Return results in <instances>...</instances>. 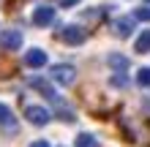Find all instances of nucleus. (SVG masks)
<instances>
[{
  "mask_svg": "<svg viewBox=\"0 0 150 147\" xmlns=\"http://www.w3.org/2000/svg\"><path fill=\"white\" fill-rule=\"evenodd\" d=\"M25 120H28L30 125H47L49 120H52V112L49 109H44V106H38V103H30V106H25Z\"/></svg>",
  "mask_w": 150,
  "mask_h": 147,
  "instance_id": "obj_1",
  "label": "nucleus"
},
{
  "mask_svg": "<svg viewBox=\"0 0 150 147\" xmlns=\"http://www.w3.org/2000/svg\"><path fill=\"white\" fill-rule=\"evenodd\" d=\"M85 38H87V33H85V27H79V25H66V27L60 30V41H66L68 46L85 44Z\"/></svg>",
  "mask_w": 150,
  "mask_h": 147,
  "instance_id": "obj_2",
  "label": "nucleus"
},
{
  "mask_svg": "<svg viewBox=\"0 0 150 147\" xmlns=\"http://www.w3.org/2000/svg\"><path fill=\"white\" fill-rule=\"evenodd\" d=\"M52 79H55L57 84H74L76 79V68L74 65H68V63H57V65H52Z\"/></svg>",
  "mask_w": 150,
  "mask_h": 147,
  "instance_id": "obj_3",
  "label": "nucleus"
},
{
  "mask_svg": "<svg viewBox=\"0 0 150 147\" xmlns=\"http://www.w3.org/2000/svg\"><path fill=\"white\" fill-rule=\"evenodd\" d=\"M0 49H6V52H14V49H22V30H3L0 33Z\"/></svg>",
  "mask_w": 150,
  "mask_h": 147,
  "instance_id": "obj_4",
  "label": "nucleus"
},
{
  "mask_svg": "<svg viewBox=\"0 0 150 147\" xmlns=\"http://www.w3.org/2000/svg\"><path fill=\"white\" fill-rule=\"evenodd\" d=\"M55 22V6H38L33 11V25L36 27H49Z\"/></svg>",
  "mask_w": 150,
  "mask_h": 147,
  "instance_id": "obj_5",
  "label": "nucleus"
},
{
  "mask_svg": "<svg viewBox=\"0 0 150 147\" xmlns=\"http://www.w3.org/2000/svg\"><path fill=\"white\" fill-rule=\"evenodd\" d=\"M112 33H115L117 38H128L131 33H134V19H131V16H120V19H115Z\"/></svg>",
  "mask_w": 150,
  "mask_h": 147,
  "instance_id": "obj_6",
  "label": "nucleus"
},
{
  "mask_svg": "<svg viewBox=\"0 0 150 147\" xmlns=\"http://www.w3.org/2000/svg\"><path fill=\"white\" fill-rule=\"evenodd\" d=\"M25 65L44 68V65H47V52H44V49H28V55H25Z\"/></svg>",
  "mask_w": 150,
  "mask_h": 147,
  "instance_id": "obj_7",
  "label": "nucleus"
},
{
  "mask_svg": "<svg viewBox=\"0 0 150 147\" xmlns=\"http://www.w3.org/2000/svg\"><path fill=\"white\" fill-rule=\"evenodd\" d=\"M30 87H36V90L41 93L44 98H49V101H57V93L52 90V84H49V82H44L41 76H33V79H30Z\"/></svg>",
  "mask_w": 150,
  "mask_h": 147,
  "instance_id": "obj_8",
  "label": "nucleus"
},
{
  "mask_svg": "<svg viewBox=\"0 0 150 147\" xmlns=\"http://www.w3.org/2000/svg\"><path fill=\"white\" fill-rule=\"evenodd\" d=\"M0 128H6V131H16V117L14 112L6 106V103H0Z\"/></svg>",
  "mask_w": 150,
  "mask_h": 147,
  "instance_id": "obj_9",
  "label": "nucleus"
},
{
  "mask_svg": "<svg viewBox=\"0 0 150 147\" xmlns=\"http://www.w3.org/2000/svg\"><path fill=\"white\" fill-rule=\"evenodd\" d=\"M107 63L112 71H128V65H131V60L126 55H120V52H112V55L107 57Z\"/></svg>",
  "mask_w": 150,
  "mask_h": 147,
  "instance_id": "obj_10",
  "label": "nucleus"
},
{
  "mask_svg": "<svg viewBox=\"0 0 150 147\" xmlns=\"http://www.w3.org/2000/svg\"><path fill=\"white\" fill-rule=\"evenodd\" d=\"M134 49L139 52V55H147L150 52V30H142L137 36V44H134Z\"/></svg>",
  "mask_w": 150,
  "mask_h": 147,
  "instance_id": "obj_11",
  "label": "nucleus"
},
{
  "mask_svg": "<svg viewBox=\"0 0 150 147\" xmlns=\"http://www.w3.org/2000/svg\"><path fill=\"white\" fill-rule=\"evenodd\" d=\"M55 106H57V117L63 120V123H74V120H76V115H74V112L68 109V106H66V103L60 101V98L55 101Z\"/></svg>",
  "mask_w": 150,
  "mask_h": 147,
  "instance_id": "obj_12",
  "label": "nucleus"
},
{
  "mask_svg": "<svg viewBox=\"0 0 150 147\" xmlns=\"http://www.w3.org/2000/svg\"><path fill=\"white\" fill-rule=\"evenodd\" d=\"M76 147H98V139L93 134H79L76 136Z\"/></svg>",
  "mask_w": 150,
  "mask_h": 147,
  "instance_id": "obj_13",
  "label": "nucleus"
},
{
  "mask_svg": "<svg viewBox=\"0 0 150 147\" xmlns=\"http://www.w3.org/2000/svg\"><path fill=\"white\" fill-rule=\"evenodd\" d=\"M137 84L139 87H150V65H145V68L137 71Z\"/></svg>",
  "mask_w": 150,
  "mask_h": 147,
  "instance_id": "obj_14",
  "label": "nucleus"
},
{
  "mask_svg": "<svg viewBox=\"0 0 150 147\" xmlns=\"http://www.w3.org/2000/svg\"><path fill=\"white\" fill-rule=\"evenodd\" d=\"M109 84H112V87H126V84H128V79H126V71H117V74H115L112 79H109Z\"/></svg>",
  "mask_w": 150,
  "mask_h": 147,
  "instance_id": "obj_15",
  "label": "nucleus"
},
{
  "mask_svg": "<svg viewBox=\"0 0 150 147\" xmlns=\"http://www.w3.org/2000/svg\"><path fill=\"white\" fill-rule=\"evenodd\" d=\"M134 19H139V22H150V8H137V11H134Z\"/></svg>",
  "mask_w": 150,
  "mask_h": 147,
  "instance_id": "obj_16",
  "label": "nucleus"
},
{
  "mask_svg": "<svg viewBox=\"0 0 150 147\" xmlns=\"http://www.w3.org/2000/svg\"><path fill=\"white\" fill-rule=\"evenodd\" d=\"M30 147H49V142H44V139H38V142H30Z\"/></svg>",
  "mask_w": 150,
  "mask_h": 147,
  "instance_id": "obj_17",
  "label": "nucleus"
},
{
  "mask_svg": "<svg viewBox=\"0 0 150 147\" xmlns=\"http://www.w3.org/2000/svg\"><path fill=\"white\" fill-rule=\"evenodd\" d=\"M74 3H79V0H63V6H74Z\"/></svg>",
  "mask_w": 150,
  "mask_h": 147,
  "instance_id": "obj_18",
  "label": "nucleus"
},
{
  "mask_svg": "<svg viewBox=\"0 0 150 147\" xmlns=\"http://www.w3.org/2000/svg\"><path fill=\"white\" fill-rule=\"evenodd\" d=\"M147 3H150V0H147Z\"/></svg>",
  "mask_w": 150,
  "mask_h": 147,
  "instance_id": "obj_19",
  "label": "nucleus"
}]
</instances>
